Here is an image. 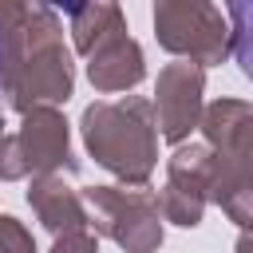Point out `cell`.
<instances>
[{"mask_svg": "<svg viewBox=\"0 0 253 253\" xmlns=\"http://www.w3.org/2000/svg\"><path fill=\"white\" fill-rule=\"evenodd\" d=\"M0 47H4V99L12 111L20 115L40 107L59 111V103L71 99L75 67L55 8L0 0Z\"/></svg>", "mask_w": 253, "mask_h": 253, "instance_id": "cell-1", "label": "cell"}, {"mask_svg": "<svg viewBox=\"0 0 253 253\" xmlns=\"http://www.w3.org/2000/svg\"><path fill=\"white\" fill-rule=\"evenodd\" d=\"M83 146L87 154L111 170L123 186H146L154 166H158V123H154V103L142 95L126 99H99L83 111L79 119Z\"/></svg>", "mask_w": 253, "mask_h": 253, "instance_id": "cell-2", "label": "cell"}, {"mask_svg": "<svg viewBox=\"0 0 253 253\" xmlns=\"http://www.w3.org/2000/svg\"><path fill=\"white\" fill-rule=\"evenodd\" d=\"M198 130L213 150L206 202L225 206L237 194H253V103L217 99L202 111Z\"/></svg>", "mask_w": 253, "mask_h": 253, "instance_id": "cell-3", "label": "cell"}, {"mask_svg": "<svg viewBox=\"0 0 253 253\" xmlns=\"http://www.w3.org/2000/svg\"><path fill=\"white\" fill-rule=\"evenodd\" d=\"M87 221L95 233L111 237L126 253H158L162 245V213L158 190L150 186H87L83 190Z\"/></svg>", "mask_w": 253, "mask_h": 253, "instance_id": "cell-4", "label": "cell"}, {"mask_svg": "<svg viewBox=\"0 0 253 253\" xmlns=\"http://www.w3.org/2000/svg\"><path fill=\"white\" fill-rule=\"evenodd\" d=\"M154 36L170 55L198 63L202 71L213 63H225L233 51L225 12L206 0H158L154 4Z\"/></svg>", "mask_w": 253, "mask_h": 253, "instance_id": "cell-5", "label": "cell"}, {"mask_svg": "<svg viewBox=\"0 0 253 253\" xmlns=\"http://www.w3.org/2000/svg\"><path fill=\"white\" fill-rule=\"evenodd\" d=\"M154 123H158V134L174 146H182L190 138V130H198L202 123V111H206V71L198 63H166L158 71V83H154Z\"/></svg>", "mask_w": 253, "mask_h": 253, "instance_id": "cell-6", "label": "cell"}, {"mask_svg": "<svg viewBox=\"0 0 253 253\" xmlns=\"http://www.w3.org/2000/svg\"><path fill=\"white\" fill-rule=\"evenodd\" d=\"M12 146L20 154L24 178H40V174H75L79 158L71 154V134H67V119L51 107L28 111L20 130L12 134Z\"/></svg>", "mask_w": 253, "mask_h": 253, "instance_id": "cell-7", "label": "cell"}, {"mask_svg": "<svg viewBox=\"0 0 253 253\" xmlns=\"http://www.w3.org/2000/svg\"><path fill=\"white\" fill-rule=\"evenodd\" d=\"M28 206L32 213L40 217V225L59 237V233H71V229H87V206H83V194L63 182V174H40L32 178L28 186Z\"/></svg>", "mask_w": 253, "mask_h": 253, "instance_id": "cell-8", "label": "cell"}, {"mask_svg": "<svg viewBox=\"0 0 253 253\" xmlns=\"http://www.w3.org/2000/svg\"><path fill=\"white\" fill-rule=\"evenodd\" d=\"M87 79L95 91L115 95V91H130L146 79V55L142 47L123 32L115 40H107L103 47H95L87 55Z\"/></svg>", "mask_w": 253, "mask_h": 253, "instance_id": "cell-9", "label": "cell"}, {"mask_svg": "<svg viewBox=\"0 0 253 253\" xmlns=\"http://www.w3.org/2000/svg\"><path fill=\"white\" fill-rule=\"evenodd\" d=\"M63 16H67V24H71V40H75V51H79V55H91L95 47H103L107 40H115V36L126 32L123 8H119V4H107V0L67 4Z\"/></svg>", "mask_w": 253, "mask_h": 253, "instance_id": "cell-10", "label": "cell"}, {"mask_svg": "<svg viewBox=\"0 0 253 253\" xmlns=\"http://www.w3.org/2000/svg\"><path fill=\"white\" fill-rule=\"evenodd\" d=\"M210 166H213V150H210L206 142H182V146H174V154H170V162H166V186H162V190L210 206V202H206Z\"/></svg>", "mask_w": 253, "mask_h": 253, "instance_id": "cell-11", "label": "cell"}, {"mask_svg": "<svg viewBox=\"0 0 253 253\" xmlns=\"http://www.w3.org/2000/svg\"><path fill=\"white\" fill-rule=\"evenodd\" d=\"M225 20H229V43H233V59L241 67L245 79H253V4L249 0H237L225 8Z\"/></svg>", "mask_w": 253, "mask_h": 253, "instance_id": "cell-12", "label": "cell"}, {"mask_svg": "<svg viewBox=\"0 0 253 253\" xmlns=\"http://www.w3.org/2000/svg\"><path fill=\"white\" fill-rule=\"evenodd\" d=\"M0 253H36L32 233L24 229V221L0 213Z\"/></svg>", "mask_w": 253, "mask_h": 253, "instance_id": "cell-13", "label": "cell"}, {"mask_svg": "<svg viewBox=\"0 0 253 253\" xmlns=\"http://www.w3.org/2000/svg\"><path fill=\"white\" fill-rule=\"evenodd\" d=\"M51 253H99V237L95 229H71V233H59L51 241Z\"/></svg>", "mask_w": 253, "mask_h": 253, "instance_id": "cell-14", "label": "cell"}, {"mask_svg": "<svg viewBox=\"0 0 253 253\" xmlns=\"http://www.w3.org/2000/svg\"><path fill=\"white\" fill-rule=\"evenodd\" d=\"M237 253H253V229H241L237 233Z\"/></svg>", "mask_w": 253, "mask_h": 253, "instance_id": "cell-15", "label": "cell"}, {"mask_svg": "<svg viewBox=\"0 0 253 253\" xmlns=\"http://www.w3.org/2000/svg\"><path fill=\"white\" fill-rule=\"evenodd\" d=\"M0 95H4V47H0Z\"/></svg>", "mask_w": 253, "mask_h": 253, "instance_id": "cell-16", "label": "cell"}, {"mask_svg": "<svg viewBox=\"0 0 253 253\" xmlns=\"http://www.w3.org/2000/svg\"><path fill=\"white\" fill-rule=\"evenodd\" d=\"M4 134H8V130H4V115H0V138H4Z\"/></svg>", "mask_w": 253, "mask_h": 253, "instance_id": "cell-17", "label": "cell"}]
</instances>
